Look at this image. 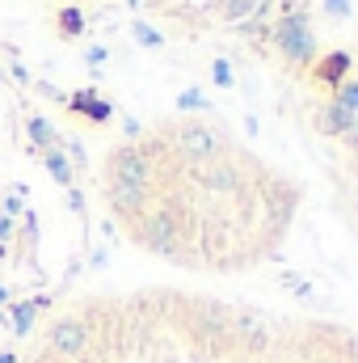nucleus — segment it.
<instances>
[{"mask_svg":"<svg viewBox=\"0 0 358 363\" xmlns=\"http://www.w3.org/2000/svg\"><path fill=\"white\" fill-rule=\"evenodd\" d=\"M198 182H202L207 194H232V190H241V169H236L232 161H219V157H215V161L202 165Z\"/></svg>","mask_w":358,"mask_h":363,"instance_id":"obj_6","label":"nucleus"},{"mask_svg":"<svg viewBox=\"0 0 358 363\" xmlns=\"http://www.w3.org/2000/svg\"><path fill=\"white\" fill-rule=\"evenodd\" d=\"M325 9H329V17H346L350 13V0H325Z\"/></svg>","mask_w":358,"mask_h":363,"instance_id":"obj_14","label":"nucleus"},{"mask_svg":"<svg viewBox=\"0 0 358 363\" xmlns=\"http://www.w3.org/2000/svg\"><path fill=\"white\" fill-rule=\"evenodd\" d=\"M135 38H139V43H148L152 51L161 47V34H156V30H148V26H139V21H135Z\"/></svg>","mask_w":358,"mask_h":363,"instance_id":"obj_13","label":"nucleus"},{"mask_svg":"<svg viewBox=\"0 0 358 363\" xmlns=\"http://www.w3.org/2000/svg\"><path fill=\"white\" fill-rule=\"evenodd\" d=\"M329 101H337L342 110L358 114V81H354V77H346V81H342V85L333 89V97H329Z\"/></svg>","mask_w":358,"mask_h":363,"instance_id":"obj_10","label":"nucleus"},{"mask_svg":"<svg viewBox=\"0 0 358 363\" xmlns=\"http://www.w3.org/2000/svg\"><path fill=\"white\" fill-rule=\"evenodd\" d=\"M30 140H34V144H38L42 152H51V148L59 144V135H55V127H51V123H47L42 114H34V118H30Z\"/></svg>","mask_w":358,"mask_h":363,"instance_id":"obj_9","label":"nucleus"},{"mask_svg":"<svg viewBox=\"0 0 358 363\" xmlns=\"http://www.w3.org/2000/svg\"><path fill=\"white\" fill-rule=\"evenodd\" d=\"M42 161H47V169H51L55 178L64 182V186H72V169H68V161L59 157V148H51V152H42Z\"/></svg>","mask_w":358,"mask_h":363,"instance_id":"obj_11","label":"nucleus"},{"mask_svg":"<svg viewBox=\"0 0 358 363\" xmlns=\"http://www.w3.org/2000/svg\"><path fill=\"white\" fill-rule=\"evenodd\" d=\"M81 30H85V17H81L76 9H64V13H59V34L72 38V34H81Z\"/></svg>","mask_w":358,"mask_h":363,"instance_id":"obj_12","label":"nucleus"},{"mask_svg":"<svg viewBox=\"0 0 358 363\" xmlns=\"http://www.w3.org/2000/svg\"><path fill=\"white\" fill-rule=\"evenodd\" d=\"M105 199L118 216L135 220L139 211H148V199H152V186H131V182H110L105 178Z\"/></svg>","mask_w":358,"mask_h":363,"instance_id":"obj_5","label":"nucleus"},{"mask_svg":"<svg viewBox=\"0 0 358 363\" xmlns=\"http://www.w3.org/2000/svg\"><path fill=\"white\" fill-rule=\"evenodd\" d=\"M173 148H178L185 161L207 165V161H215V157L224 152V140H219L207 123H181L178 131H173Z\"/></svg>","mask_w":358,"mask_h":363,"instance_id":"obj_3","label":"nucleus"},{"mask_svg":"<svg viewBox=\"0 0 358 363\" xmlns=\"http://www.w3.org/2000/svg\"><path fill=\"white\" fill-rule=\"evenodd\" d=\"M47 342H51V351L59 355L64 363H76L89 355V325H85V317H64V321H55L51 325V334H47Z\"/></svg>","mask_w":358,"mask_h":363,"instance_id":"obj_4","label":"nucleus"},{"mask_svg":"<svg viewBox=\"0 0 358 363\" xmlns=\"http://www.w3.org/2000/svg\"><path fill=\"white\" fill-rule=\"evenodd\" d=\"M358 114H350V110H342L337 101H325L321 110H316V131H325V135H346L350 127H354Z\"/></svg>","mask_w":358,"mask_h":363,"instance_id":"obj_8","label":"nucleus"},{"mask_svg":"<svg viewBox=\"0 0 358 363\" xmlns=\"http://www.w3.org/2000/svg\"><path fill=\"white\" fill-rule=\"evenodd\" d=\"M350 64H354V60H350V51H329L325 60H312V81L333 93L346 77H350Z\"/></svg>","mask_w":358,"mask_h":363,"instance_id":"obj_7","label":"nucleus"},{"mask_svg":"<svg viewBox=\"0 0 358 363\" xmlns=\"http://www.w3.org/2000/svg\"><path fill=\"white\" fill-rule=\"evenodd\" d=\"M270 38L278 47V55L291 64V68H312L316 60V38H312V26H308V9L304 4H287L278 13V21L270 26Z\"/></svg>","mask_w":358,"mask_h":363,"instance_id":"obj_1","label":"nucleus"},{"mask_svg":"<svg viewBox=\"0 0 358 363\" xmlns=\"http://www.w3.org/2000/svg\"><path fill=\"white\" fill-rule=\"evenodd\" d=\"M215 81H219V85H232V72H228V64H224V60L215 64Z\"/></svg>","mask_w":358,"mask_h":363,"instance_id":"obj_15","label":"nucleus"},{"mask_svg":"<svg viewBox=\"0 0 358 363\" xmlns=\"http://www.w3.org/2000/svg\"><path fill=\"white\" fill-rule=\"evenodd\" d=\"M152 174H156V161L148 148L139 144H118L105 161V178L110 182H131V186H152Z\"/></svg>","mask_w":358,"mask_h":363,"instance_id":"obj_2","label":"nucleus"},{"mask_svg":"<svg viewBox=\"0 0 358 363\" xmlns=\"http://www.w3.org/2000/svg\"><path fill=\"white\" fill-rule=\"evenodd\" d=\"M342 140H346V144H350V148H354V152H358V118H354V127H350V131H346Z\"/></svg>","mask_w":358,"mask_h":363,"instance_id":"obj_16","label":"nucleus"}]
</instances>
